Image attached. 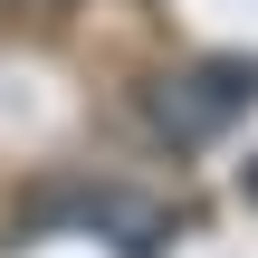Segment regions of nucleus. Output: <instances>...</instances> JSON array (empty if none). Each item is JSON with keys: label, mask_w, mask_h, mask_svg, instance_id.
I'll return each mask as SVG.
<instances>
[{"label": "nucleus", "mask_w": 258, "mask_h": 258, "mask_svg": "<svg viewBox=\"0 0 258 258\" xmlns=\"http://www.w3.org/2000/svg\"><path fill=\"white\" fill-rule=\"evenodd\" d=\"M249 96H258V67L211 57V67H182V77H163V86H153V124H163L172 144H211Z\"/></svg>", "instance_id": "nucleus-1"}]
</instances>
